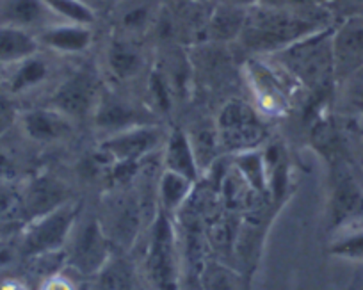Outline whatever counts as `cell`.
<instances>
[{
	"label": "cell",
	"instance_id": "obj_1",
	"mask_svg": "<svg viewBox=\"0 0 363 290\" xmlns=\"http://www.w3.org/2000/svg\"><path fill=\"white\" fill-rule=\"evenodd\" d=\"M100 225L116 251H128L141 235L145 226L155 218L146 212L134 185H125L104 196L99 214Z\"/></svg>",
	"mask_w": 363,
	"mask_h": 290
},
{
	"label": "cell",
	"instance_id": "obj_2",
	"mask_svg": "<svg viewBox=\"0 0 363 290\" xmlns=\"http://www.w3.org/2000/svg\"><path fill=\"white\" fill-rule=\"evenodd\" d=\"M284 68L313 94L328 93L335 77L333 40L330 34L303 38L281 50Z\"/></svg>",
	"mask_w": 363,
	"mask_h": 290
},
{
	"label": "cell",
	"instance_id": "obj_3",
	"mask_svg": "<svg viewBox=\"0 0 363 290\" xmlns=\"http://www.w3.org/2000/svg\"><path fill=\"white\" fill-rule=\"evenodd\" d=\"M145 253V272L155 290H178L182 276V251L173 218L157 212L152 221Z\"/></svg>",
	"mask_w": 363,
	"mask_h": 290
},
{
	"label": "cell",
	"instance_id": "obj_4",
	"mask_svg": "<svg viewBox=\"0 0 363 290\" xmlns=\"http://www.w3.org/2000/svg\"><path fill=\"white\" fill-rule=\"evenodd\" d=\"M114 251L99 216L80 214L65 247V265L84 278H95Z\"/></svg>",
	"mask_w": 363,
	"mask_h": 290
},
{
	"label": "cell",
	"instance_id": "obj_5",
	"mask_svg": "<svg viewBox=\"0 0 363 290\" xmlns=\"http://www.w3.org/2000/svg\"><path fill=\"white\" fill-rule=\"evenodd\" d=\"M82 214L80 201H68L62 207L33 219L22 226L23 260L65 251L77 219Z\"/></svg>",
	"mask_w": 363,
	"mask_h": 290
},
{
	"label": "cell",
	"instance_id": "obj_6",
	"mask_svg": "<svg viewBox=\"0 0 363 290\" xmlns=\"http://www.w3.org/2000/svg\"><path fill=\"white\" fill-rule=\"evenodd\" d=\"M216 128L221 150L230 155L262 148L267 141V125L260 113L242 100H230L221 107Z\"/></svg>",
	"mask_w": 363,
	"mask_h": 290
},
{
	"label": "cell",
	"instance_id": "obj_7",
	"mask_svg": "<svg viewBox=\"0 0 363 290\" xmlns=\"http://www.w3.org/2000/svg\"><path fill=\"white\" fill-rule=\"evenodd\" d=\"M363 223V189L352 174L347 160L330 164V200L326 228L337 233Z\"/></svg>",
	"mask_w": 363,
	"mask_h": 290
},
{
	"label": "cell",
	"instance_id": "obj_8",
	"mask_svg": "<svg viewBox=\"0 0 363 290\" xmlns=\"http://www.w3.org/2000/svg\"><path fill=\"white\" fill-rule=\"evenodd\" d=\"M312 23L285 13H258L246 18L242 27L244 43L253 50H278L303 40Z\"/></svg>",
	"mask_w": 363,
	"mask_h": 290
},
{
	"label": "cell",
	"instance_id": "obj_9",
	"mask_svg": "<svg viewBox=\"0 0 363 290\" xmlns=\"http://www.w3.org/2000/svg\"><path fill=\"white\" fill-rule=\"evenodd\" d=\"M167 132L159 123L138 125L116 134L106 135L99 143V152L111 164H139L152 157L166 143Z\"/></svg>",
	"mask_w": 363,
	"mask_h": 290
},
{
	"label": "cell",
	"instance_id": "obj_10",
	"mask_svg": "<svg viewBox=\"0 0 363 290\" xmlns=\"http://www.w3.org/2000/svg\"><path fill=\"white\" fill-rule=\"evenodd\" d=\"M100 94L102 89L96 77L89 72H79L55 87L47 106L68 116L72 121L87 120L95 114Z\"/></svg>",
	"mask_w": 363,
	"mask_h": 290
},
{
	"label": "cell",
	"instance_id": "obj_11",
	"mask_svg": "<svg viewBox=\"0 0 363 290\" xmlns=\"http://www.w3.org/2000/svg\"><path fill=\"white\" fill-rule=\"evenodd\" d=\"M16 125L23 138L36 145H57L72 138L75 130V121L48 106L20 111Z\"/></svg>",
	"mask_w": 363,
	"mask_h": 290
},
{
	"label": "cell",
	"instance_id": "obj_12",
	"mask_svg": "<svg viewBox=\"0 0 363 290\" xmlns=\"http://www.w3.org/2000/svg\"><path fill=\"white\" fill-rule=\"evenodd\" d=\"M72 201L69 187L55 174H36L22 185L23 225Z\"/></svg>",
	"mask_w": 363,
	"mask_h": 290
},
{
	"label": "cell",
	"instance_id": "obj_13",
	"mask_svg": "<svg viewBox=\"0 0 363 290\" xmlns=\"http://www.w3.org/2000/svg\"><path fill=\"white\" fill-rule=\"evenodd\" d=\"M157 114L152 109H143L138 104H130L121 100L114 94H100L99 106L91 120L95 121V127L106 135L116 134V132L127 130V128L138 127V125L157 123Z\"/></svg>",
	"mask_w": 363,
	"mask_h": 290
},
{
	"label": "cell",
	"instance_id": "obj_14",
	"mask_svg": "<svg viewBox=\"0 0 363 290\" xmlns=\"http://www.w3.org/2000/svg\"><path fill=\"white\" fill-rule=\"evenodd\" d=\"M162 169L182 174L194 184H198L201 178L193 145L184 128H173L167 132L166 143L162 146Z\"/></svg>",
	"mask_w": 363,
	"mask_h": 290
},
{
	"label": "cell",
	"instance_id": "obj_15",
	"mask_svg": "<svg viewBox=\"0 0 363 290\" xmlns=\"http://www.w3.org/2000/svg\"><path fill=\"white\" fill-rule=\"evenodd\" d=\"M335 75L347 79L363 66V22H349L333 40Z\"/></svg>",
	"mask_w": 363,
	"mask_h": 290
},
{
	"label": "cell",
	"instance_id": "obj_16",
	"mask_svg": "<svg viewBox=\"0 0 363 290\" xmlns=\"http://www.w3.org/2000/svg\"><path fill=\"white\" fill-rule=\"evenodd\" d=\"M194 182L173 171L162 169L157 182V203L159 211L169 218H174L182 208L186 207L194 191Z\"/></svg>",
	"mask_w": 363,
	"mask_h": 290
},
{
	"label": "cell",
	"instance_id": "obj_17",
	"mask_svg": "<svg viewBox=\"0 0 363 290\" xmlns=\"http://www.w3.org/2000/svg\"><path fill=\"white\" fill-rule=\"evenodd\" d=\"M47 9L43 0H0V26L38 27L47 20Z\"/></svg>",
	"mask_w": 363,
	"mask_h": 290
},
{
	"label": "cell",
	"instance_id": "obj_18",
	"mask_svg": "<svg viewBox=\"0 0 363 290\" xmlns=\"http://www.w3.org/2000/svg\"><path fill=\"white\" fill-rule=\"evenodd\" d=\"M123 251H114L102 271L95 276V285L91 290H138L139 281L135 267L130 264Z\"/></svg>",
	"mask_w": 363,
	"mask_h": 290
},
{
	"label": "cell",
	"instance_id": "obj_19",
	"mask_svg": "<svg viewBox=\"0 0 363 290\" xmlns=\"http://www.w3.org/2000/svg\"><path fill=\"white\" fill-rule=\"evenodd\" d=\"M16 65H18V68L15 72L8 73V77L4 80V86H2V91L8 93L11 99L36 89L48 77L47 62L41 61V59H36L34 55L16 62Z\"/></svg>",
	"mask_w": 363,
	"mask_h": 290
},
{
	"label": "cell",
	"instance_id": "obj_20",
	"mask_svg": "<svg viewBox=\"0 0 363 290\" xmlns=\"http://www.w3.org/2000/svg\"><path fill=\"white\" fill-rule=\"evenodd\" d=\"M232 166L258 196H269V178L265 166L264 148L232 155Z\"/></svg>",
	"mask_w": 363,
	"mask_h": 290
},
{
	"label": "cell",
	"instance_id": "obj_21",
	"mask_svg": "<svg viewBox=\"0 0 363 290\" xmlns=\"http://www.w3.org/2000/svg\"><path fill=\"white\" fill-rule=\"evenodd\" d=\"M186 132L187 135H189L191 145H193L194 155H196L201 174L207 173L208 167L214 166L219 153L223 152L221 145H219L216 121H208V120L198 121L196 125H193L191 130H186Z\"/></svg>",
	"mask_w": 363,
	"mask_h": 290
},
{
	"label": "cell",
	"instance_id": "obj_22",
	"mask_svg": "<svg viewBox=\"0 0 363 290\" xmlns=\"http://www.w3.org/2000/svg\"><path fill=\"white\" fill-rule=\"evenodd\" d=\"M38 41L27 30L18 27L0 26V62L16 65L36 54Z\"/></svg>",
	"mask_w": 363,
	"mask_h": 290
},
{
	"label": "cell",
	"instance_id": "obj_23",
	"mask_svg": "<svg viewBox=\"0 0 363 290\" xmlns=\"http://www.w3.org/2000/svg\"><path fill=\"white\" fill-rule=\"evenodd\" d=\"M41 43L62 52H82L89 47L91 33L84 26L52 27L41 34Z\"/></svg>",
	"mask_w": 363,
	"mask_h": 290
},
{
	"label": "cell",
	"instance_id": "obj_24",
	"mask_svg": "<svg viewBox=\"0 0 363 290\" xmlns=\"http://www.w3.org/2000/svg\"><path fill=\"white\" fill-rule=\"evenodd\" d=\"M203 290H244L242 276L221 262H207L200 271Z\"/></svg>",
	"mask_w": 363,
	"mask_h": 290
},
{
	"label": "cell",
	"instance_id": "obj_25",
	"mask_svg": "<svg viewBox=\"0 0 363 290\" xmlns=\"http://www.w3.org/2000/svg\"><path fill=\"white\" fill-rule=\"evenodd\" d=\"M0 225L23 226L22 185L0 180Z\"/></svg>",
	"mask_w": 363,
	"mask_h": 290
},
{
	"label": "cell",
	"instance_id": "obj_26",
	"mask_svg": "<svg viewBox=\"0 0 363 290\" xmlns=\"http://www.w3.org/2000/svg\"><path fill=\"white\" fill-rule=\"evenodd\" d=\"M141 55L127 43H114L109 48V68L120 80L135 77L141 69Z\"/></svg>",
	"mask_w": 363,
	"mask_h": 290
},
{
	"label": "cell",
	"instance_id": "obj_27",
	"mask_svg": "<svg viewBox=\"0 0 363 290\" xmlns=\"http://www.w3.org/2000/svg\"><path fill=\"white\" fill-rule=\"evenodd\" d=\"M244 22H246L244 13H240L235 8H225L216 13L214 18L211 20L208 30H211V36L216 38V40H230V38L242 33Z\"/></svg>",
	"mask_w": 363,
	"mask_h": 290
},
{
	"label": "cell",
	"instance_id": "obj_28",
	"mask_svg": "<svg viewBox=\"0 0 363 290\" xmlns=\"http://www.w3.org/2000/svg\"><path fill=\"white\" fill-rule=\"evenodd\" d=\"M328 253L331 257L344 258V260L363 262V230L333 240L330 247H328Z\"/></svg>",
	"mask_w": 363,
	"mask_h": 290
},
{
	"label": "cell",
	"instance_id": "obj_29",
	"mask_svg": "<svg viewBox=\"0 0 363 290\" xmlns=\"http://www.w3.org/2000/svg\"><path fill=\"white\" fill-rule=\"evenodd\" d=\"M43 2L52 11L59 13L61 16L80 23V26H86V23H91L95 20L91 9L84 4L82 0H43Z\"/></svg>",
	"mask_w": 363,
	"mask_h": 290
},
{
	"label": "cell",
	"instance_id": "obj_30",
	"mask_svg": "<svg viewBox=\"0 0 363 290\" xmlns=\"http://www.w3.org/2000/svg\"><path fill=\"white\" fill-rule=\"evenodd\" d=\"M22 258V228L11 230L0 237V272L9 271Z\"/></svg>",
	"mask_w": 363,
	"mask_h": 290
},
{
	"label": "cell",
	"instance_id": "obj_31",
	"mask_svg": "<svg viewBox=\"0 0 363 290\" xmlns=\"http://www.w3.org/2000/svg\"><path fill=\"white\" fill-rule=\"evenodd\" d=\"M347 86L344 91V107L351 111L363 109V66L358 72L347 77Z\"/></svg>",
	"mask_w": 363,
	"mask_h": 290
},
{
	"label": "cell",
	"instance_id": "obj_32",
	"mask_svg": "<svg viewBox=\"0 0 363 290\" xmlns=\"http://www.w3.org/2000/svg\"><path fill=\"white\" fill-rule=\"evenodd\" d=\"M20 111L16 109L15 102L8 93L0 89V135L6 134L13 125L16 123Z\"/></svg>",
	"mask_w": 363,
	"mask_h": 290
},
{
	"label": "cell",
	"instance_id": "obj_33",
	"mask_svg": "<svg viewBox=\"0 0 363 290\" xmlns=\"http://www.w3.org/2000/svg\"><path fill=\"white\" fill-rule=\"evenodd\" d=\"M150 20V6L148 2H141L139 6H134V8L128 9L123 15L121 22H123V27L132 30L143 29L146 26V22Z\"/></svg>",
	"mask_w": 363,
	"mask_h": 290
},
{
	"label": "cell",
	"instance_id": "obj_34",
	"mask_svg": "<svg viewBox=\"0 0 363 290\" xmlns=\"http://www.w3.org/2000/svg\"><path fill=\"white\" fill-rule=\"evenodd\" d=\"M40 290H79L73 286L72 279L66 278L61 272H54V274L47 276L41 283Z\"/></svg>",
	"mask_w": 363,
	"mask_h": 290
},
{
	"label": "cell",
	"instance_id": "obj_35",
	"mask_svg": "<svg viewBox=\"0 0 363 290\" xmlns=\"http://www.w3.org/2000/svg\"><path fill=\"white\" fill-rule=\"evenodd\" d=\"M0 290H29V286L20 279H6L0 283Z\"/></svg>",
	"mask_w": 363,
	"mask_h": 290
},
{
	"label": "cell",
	"instance_id": "obj_36",
	"mask_svg": "<svg viewBox=\"0 0 363 290\" xmlns=\"http://www.w3.org/2000/svg\"><path fill=\"white\" fill-rule=\"evenodd\" d=\"M6 77H8V72H6V65H2V62H0V87L4 86Z\"/></svg>",
	"mask_w": 363,
	"mask_h": 290
},
{
	"label": "cell",
	"instance_id": "obj_37",
	"mask_svg": "<svg viewBox=\"0 0 363 290\" xmlns=\"http://www.w3.org/2000/svg\"><path fill=\"white\" fill-rule=\"evenodd\" d=\"M16 228H22V226H6V225H0V237L6 235V233L11 232V230H16Z\"/></svg>",
	"mask_w": 363,
	"mask_h": 290
},
{
	"label": "cell",
	"instance_id": "obj_38",
	"mask_svg": "<svg viewBox=\"0 0 363 290\" xmlns=\"http://www.w3.org/2000/svg\"><path fill=\"white\" fill-rule=\"evenodd\" d=\"M79 290H91L89 283H82V286H79Z\"/></svg>",
	"mask_w": 363,
	"mask_h": 290
},
{
	"label": "cell",
	"instance_id": "obj_39",
	"mask_svg": "<svg viewBox=\"0 0 363 290\" xmlns=\"http://www.w3.org/2000/svg\"><path fill=\"white\" fill-rule=\"evenodd\" d=\"M359 290H363V283H362V286H359Z\"/></svg>",
	"mask_w": 363,
	"mask_h": 290
}]
</instances>
